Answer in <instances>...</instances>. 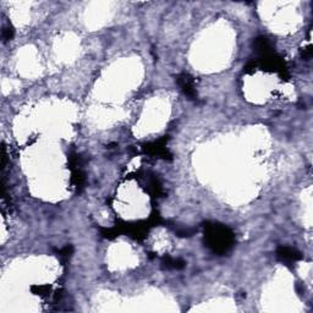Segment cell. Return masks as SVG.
Returning a JSON list of instances; mask_svg holds the SVG:
<instances>
[{
  "mask_svg": "<svg viewBox=\"0 0 313 313\" xmlns=\"http://www.w3.org/2000/svg\"><path fill=\"white\" fill-rule=\"evenodd\" d=\"M303 58H306V59H310L311 57H312V49H311V47H307L306 49H303V53H302Z\"/></svg>",
  "mask_w": 313,
  "mask_h": 313,
  "instance_id": "cell-8",
  "label": "cell"
},
{
  "mask_svg": "<svg viewBox=\"0 0 313 313\" xmlns=\"http://www.w3.org/2000/svg\"><path fill=\"white\" fill-rule=\"evenodd\" d=\"M72 254V247L71 246H65L64 249L60 250L59 251V256L61 257V258H65L67 259L70 256H71Z\"/></svg>",
  "mask_w": 313,
  "mask_h": 313,
  "instance_id": "cell-6",
  "label": "cell"
},
{
  "mask_svg": "<svg viewBox=\"0 0 313 313\" xmlns=\"http://www.w3.org/2000/svg\"><path fill=\"white\" fill-rule=\"evenodd\" d=\"M204 242L216 254H225L235 244V235L225 225L207 223L204 225Z\"/></svg>",
  "mask_w": 313,
  "mask_h": 313,
  "instance_id": "cell-1",
  "label": "cell"
},
{
  "mask_svg": "<svg viewBox=\"0 0 313 313\" xmlns=\"http://www.w3.org/2000/svg\"><path fill=\"white\" fill-rule=\"evenodd\" d=\"M276 257H278L279 261L283 262V263L291 264L300 261V259L302 258V254L298 251H296L295 249H293V247L281 246L279 247L278 251H276Z\"/></svg>",
  "mask_w": 313,
  "mask_h": 313,
  "instance_id": "cell-4",
  "label": "cell"
},
{
  "mask_svg": "<svg viewBox=\"0 0 313 313\" xmlns=\"http://www.w3.org/2000/svg\"><path fill=\"white\" fill-rule=\"evenodd\" d=\"M14 30L11 27H6V28H4L3 30V39L5 40H10V39H13V37H14Z\"/></svg>",
  "mask_w": 313,
  "mask_h": 313,
  "instance_id": "cell-7",
  "label": "cell"
},
{
  "mask_svg": "<svg viewBox=\"0 0 313 313\" xmlns=\"http://www.w3.org/2000/svg\"><path fill=\"white\" fill-rule=\"evenodd\" d=\"M176 82L185 96L190 99H197V92L195 88V80L194 77L190 76L186 72H182L176 77Z\"/></svg>",
  "mask_w": 313,
  "mask_h": 313,
  "instance_id": "cell-3",
  "label": "cell"
},
{
  "mask_svg": "<svg viewBox=\"0 0 313 313\" xmlns=\"http://www.w3.org/2000/svg\"><path fill=\"white\" fill-rule=\"evenodd\" d=\"M168 141V138H162L159 141L153 142V143L144 144L143 151L144 153H148L151 156H158V158H163V159H172V154L169 153V151L165 147V142Z\"/></svg>",
  "mask_w": 313,
  "mask_h": 313,
  "instance_id": "cell-2",
  "label": "cell"
},
{
  "mask_svg": "<svg viewBox=\"0 0 313 313\" xmlns=\"http://www.w3.org/2000/svg\"><path fill=\"white\" fill-rule=\"evenodd\" d=\"M185 262L180 258H173L170 256H164L162 259V267L164 269H182L185 267Z\"/></svg>",
  "mask_w": 313,
  "mask_h": 313,
  "instance_id": "cell-5",
  "label": "cell"
}]
</instances>
